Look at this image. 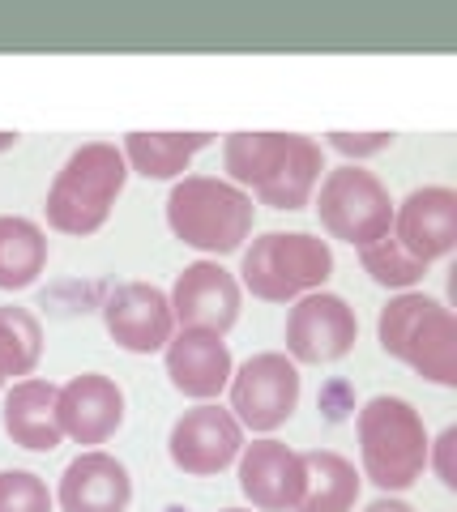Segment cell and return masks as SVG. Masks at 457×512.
<instances>
[{"label": "cell", "mask_w": 457, "mask_h": 512, "mask_svg": "<svg viewBox=\"0 0 457 512\" xmlns=\"http://www.w3.org/2000/svg\"><path fill=\"white\" fill-rule=\"evenodd\" d=\"M13 141H18V133H0V150H9Z\"/></svg>", "instance_id": "28"}, {"label": "cell", "mask_w": 457, "mask_h": 512, "mask_svg": "<svg viewBox=\"0 0 457 512\" xmlns=\"http://www.w3.org/2000/svg\"><path fill=\"white\" fill-rule=\"evenodd\" d=\"M355 308L334 291H312L287 312V359L291 363H338L355 350Z\"/></svg>", "instance_id": "10"}, {"label": "cell", "mask_w": 457, "mask_h": 512, "mask_svg": "<svg viewBox=\"0 0 457 512\" xmlns=\"http://www.w3.org/2000/svg\"><path fill=\"white\" fill-rule=\"evenodd\" d=\"M231 414L244 431L270 436L299 406V367L282 350H261L231 372Z\"/></svg>", "instance_id": "8"}, {"label": "cell", "mask_w": 457, "mask_h": 512, "mask_svg": "<svg viewBox=\"0 0 457 512\" xmlns=\"http://www.w3.org/2000/svg\"><path fill=\"white\" fill-rule=\"evenodd\" d=\"M0 512H52V491L30 470H0Z\"/></svg>", "instance_id": "24"}, {"label": "cell", "mask_w": 457, "mask_h": 512, "mask_svg": "<svg viewBox=\"0 0 457 512\" xmlns=\"http://www.w3.org/2000/svg\"><path fill=\"white\" fill-rule=\"evenodd\" d=\"M56 423L60 436L73 444H107L124 423V393L112 376L86 372L56 389Z\"/></svg>", "instance_id": "13"}, {"label": "cell", "mask_w": 457, "mask_h": 512, "mask_svg": "<svg viewBox=\"0 0 457 512\" xmlns=\"http://www.w3.org/2000/svg\"><path fill=\"white\" fill-rule=\"evenodd\" d=\"M304 457V500L295 512H355L359 474L334 448H312Z\"/></svg>", "instance_id": "19"}, {"label": "cell", "mask_w": 457, "mask_h": 512, "mask_svg": "<svg viewBox=\"0 0 457 512\" xmlns=\"http://www.w3.org/2000/svg\"><path fill=\"white\" fill-rule=\"evenodd\" d=\"M167 453L176 461V470L193 474V478H214L240 461L244 427L235 423V414L227 406L201 402L176 419V427H171V436H167Z\"/></svg>", "instance_id": "9"}, {"label": "cell", "mask_w": 457, "mask_h": 512, "mask_svg": "<svg viewBox=\"0 0 457 512\" xmlns=\"http://www.w3.org/2000/svg\"><path fill=\"white\" fill-rule=\"evenodd\" d=\"M376 338L385 355L415 367L432 384H457V320L440 299L423 291L393 295L376 320Z\"/></svg>", "instance_id": "5"}, {"label": "cell", "mask_w": 457, "mask_h": 512, "mask_svg": "<svg viewBox=\"0 0 457 512\" xmlns=\"http://www.w3.org/2000/svg\"><path fill=\"white\" fill-rule=\"evenodd\" d=\"M163 355H167L171 389L193 397V402H214L235 372L227 342L206 329H176L171 342L163 346Z\"/></svg>", "instance_id": "16"}, {"label": "cell", "mask_w": 457, "mask_h": 512, "mask_svg": "<svg viewBox=\"0 0 457 512\" xmlns=\"http://www.w3.org/2000/svg\"><path fill=\"white\" fill-rule=\"evenodd\" d=\"M0 389H5V380H0Z\"/></svg>", "instance_id": "30"}, {"label": "cell", "mask_w": 457, "mask_h": 512, "mask_svg": "<svg viewBox=\"0 0 457 512\" xmlns=\"http://www.w3.org/2000/svg\"><path fill=\"white\" fill-rule=\"evenodd\" d=\"M129 180V163L112 141L77 146L47 188V227L60 235H94L112 218V205Z\"/></svg>", "instance_id": "4"}, {"label": "cell", "mask_w": 457, "mask_h": 512, "mask_svg": "<svg viewBox=\"0 0 457 512\" xmlns=\"http://www.w3.org/2000/svg\"><path fill=\"white\" fill-rule=\"evenodd\" d=\"M171 320L176 329H206L227 338L240 320V282L218 261H193L176 274L171 286Z\"/></svg>", "instance_id": "11"}, {"label": "cell", "mask_w": 457, "mask_h": 512, "mask_svg": "<svg viewBox=\"0 0 457 512\" xmlns=\"http://www.w3.org/2000/svg\"><path fill=\"white\" fill-rule=\"evenodd\" d=\"M60 512H129L133 504V478L103 448H86L82 457H73L65 474H60L56 491Z\"/></svg>", "instance_id": "17"}, {"label": "cell", "mask_w": 457, "mask_h": 512, "mask_svg": "<svg viewBox=\"0 0 457 512\" xmlns=\"http://www.w3.org/2000/svg\"><path fill=\"white\" fill-rule=\"evenodd\" d=\"M235 466L244 500L257 512H295L304 500V457L282 440L244 444Z\"/></svg>", "instance_id": "15"}, {"label": "cell", "mask_w": 457, "mask_h": 512, "mask_svg": "<svg viewBox=\"0 0 457 512\" xmlns=\"http://www.w3.org/2000/svg\"><path fill=\"white\" fill-rule=\"evenodd\" d=\"M252 218H257L252 197L231 180H218V175H184L167 192L171 235L188 248L206 252V261L240 252L244 239L252 235Z\"/></svg>", "instance_id": "2"}, {"label": "cell", "mask_w": 457, "mask_h": 512, "mask_svg": "<svg viewBox=\"0 0 457 512\" xmlns=\"http://www.w3.org/2000/svg\"><path fill=\"white\" fill-rule=\"evenodd\" d=\"M223 512H252V508H223Z\"/></svg>", "instance_id": "29"}, {"label": "cell", "mask_w": 457, "mask_h": 512, "mask_svg": "<svg viewBox=\"0 0 457 512\" xmlns=\"http://www.w3.org/2000/svg\"><path fill=\"white\" fill-rule=\"evenodd\" d=\"M329 146L342 150L346 158H368L393 146V133H329Z\"/></svg>", "instance_id": "25"}, {"label": "cell", "mask_w": 457, "mask_h": 512, "mask_svg": "<svg viewBox=\"0 0 457 512\" xmlns=\"http://www.w3.org/2000/svg\"><path fill=\"white\" fill-rule=\"evenodd\" d=\"M393 239L419 265H432L457 248V192L453 188H415L402 205H393Z\"/></svg>", "instance_id": "14"}, {"label": "cell", "mask_w": 457, "mask_h": 512, "mask_svg": "<svg viewBox=\"0 0 457 512\" xmlns=\"http://www.w3.org/2000/svg\"><path fill=\"white\" fill-rule=\"evenodd\" d=\"M359 265H364V274L376 282V286H389V291H415V286L423 282V274H428V265H419L411 252L398 248V239L385 235L376 239V244L359 248Z\"/></svg>", "instance_id": "23"}, {"label": "cell", "mask_w": 457, "mask_h": 512, "mask_svg": "<svg viewBox=\"0 0 457 512\" xmlns=\"http://www.w3.org/2000/svg\"><path fill=\"white\" fill-rule=\"evenodd\" d=\"M453 448H457V431H440V440L428 444V466H436L440 483L445 487H457V474H453Z\"/></svg>", "instance_id": "26"}, {"label": "cell", "mask_w": 457, "mask_h": 512, "mask_svg": "<svg viewBox=\"0 0 457 512\" xmlns=\"http://www.w3.org/2000/svg\"><path fill=\"white\" fill-rule=\"evenodd\" d=\"M214 133H129L124 137V163L146 180H176L193 163L197 150H206Z\"/></svg>", "instance_id": "20"}, {"label": "cell", "mask_w": 457, "mask_h": 512, "mask_svg": "<svg viewBox=\"0 0 457 512\" xmlns=\"http://www.w3.org/2000/svg\"><path fill=\"white\" fill-rule=\"evenodd\" d=\"M364 512H415L406 500H393V495H385V500H376V504H368Z\"/></svg>", "instance_id": "27"}, {"label": "cell", "mask_w": 457, "mask_h": 512, "mask_svg": "<svg viewBox=\"0 0 457 512\" xmlns=\"http://www.w3.org/2000/svg\"><path fill=\"white\" fill-rule=\"evenodd\" d=\"M321 227L351 248H368L393 231V197L372 171L346 163L329 171L317 192Z\"/></svg>", "instance_id": "7"}, {"label": "cell", "mask_w": 457, "mask_h": 512, "mask_svg": "<svg viewBox=\"0 0 457 512\" xmlns=\"http://www.w3.org/2000/svg\"><path fill=\"white\" fill-rule=\"evenodd\" d=\"M47 269V235L39 222L5 214L0 218V291H26Z\"/></svg>", "instance_id": "21"}, {"label": "cell", "mask_w": 457, "mask_h": 512, "mask_svg": "<svg viewBox=\"0 0 457 512\" xmlns=\"http://www.w3.org/2000/svg\"><path fill=\"white\" fill-rule=\"evenodd\" d=\"M359 436V461H364V478L381 491H406L415 487L423 470H428V427L423 414L406 402V397H368L355 419Z\"/></svg>", "instance_id": "3"}, {"label": "cell", "mask_w": 457, "mask_h": 512, "mask_svg": "<svg viewBox=\"0 0 457 512\" xmlns=\"http://www.w3.org/2000/svg\"><path fill=\"white\" fill-rule=\"evenodd\" d=\"M103 325L129 355H154L176 333L167 291L150 282H120L103 303Z\"/></svg>", "instance_id": "12"}, {"label": "cell", "mask_w": 457, "mask_h": 512, "mask_svg": "<svg viewBox=\"0 0 457 512\" xmlns=\"http://www.w3.org/2000/svg\"><path fill=\"white\" fill-rule=\"evenodd\" d=\"M334 274V252L321 235L308 231H265L252 239L240 261V291H252L265 303H295L321 291Z\"/></svg>", "instance_id": "6"}, {"label": "cell", "mask_w": 457, "mask_h": 512, "mask_svg": "<svg viewBox=\"0 0 457 512\" xmlns=\"http://www.w3.org/2000/svg\"><path fill=\"white\" fill-rule=\"evenodd\" d=\"M223 167L235 188L270 210H304L321 184L325 158L317 141L299 133H231Z\"/></svg>", "instance_id": "1"}, {"label": "cell", "mask_w": 457, "mask_h": 512, "mask_svg": "<svg viewBox=\"0 0 457 512\" xmlns=\"http://www.w3.org/2000/svg\"><path fill=\"white\" fill-rule=\"evenodd\" d=\"M43 359V325L30 308H0V380H26Z\"/></svg>", "instance_id": "22"}, {"label": "cell", "mask_w": 457, "mask_h": 512, "mask_svg": "<svg viewBox=\"0 0 457 512\" xmlns=\"http://www.w3.org/2000/svg\"><path fill=\"white\" fill-rule=\"evenodd\" d=\"M0 419H5L9 440L30 448V453H52V448L65 444L60 423H56V384L52 380H35V376L18 380L5 393Z\"/></svg>", "instance_id": "18"}]
</instances>
